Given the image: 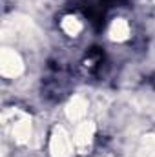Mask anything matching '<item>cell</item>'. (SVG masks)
I'll return each mask as SVG.
<instances>
[{
    "label": "cell",
    "instance_id": "52a82bcc",
    "mask_svg": "<svg viewBox=\"0 0 155 157\" xmlns=\"http://www.w3.org/2000/svg\"><path fill=\"white\" fill-rule=\"evenodd\" d=\"M128 33H130V26H128L126 20H122V18L113 20V24H112V28H110L112 39L113 40H126L128 39Z\"/></svg>",
    "mask_w": 155,
    "mask_h": 157
},
{
    "label": "cell",
    "instance_id": "5b68a950",
    "mask_svg": "<svg viewBox=\"0 0 155 157\" xmlns=\"http://www.w3.org/2000/svg\"><path fill=\"white\" fill-rule=\"evenodd\" d=\"M88 108V102H86V99H82V97H75V99H71V102L68 104V115L71 121H75V122H80V121H84V115H86V110Z\"/></svg>",
    "mask_w": 155,
    "mask_h": 157
},
{
    "label": "cell",
    "instance_id": "6da1fadb",
    "mask_svg": "<svg viewBox=\"0 0 155 157\" xmlns=\"http://www.w3.org/2000/svg\"><path fill=\"white\" fill-rule=\"evenodd\" d=\"M73 135H70L62 126H57L49 135V154L51 157H71L75 154Z\"/></svg>",
    "mask_w": 155,
    "mask_h": 157
},
{
    "label": "cell",
    "instance_id": "8992f818",
    "mask_svg": "<svg viewBox=\"0 0 155 157\" xmlns=\"http://www.w3.org/2000/svg\"><path fill=\"white\" fill-rule=\"evenodd\" d=\"M82 22L78 20L77 17L70 15V17H64L62 20V31L68 35V37H78V33L82 31Z\"/></svg>",
    "mask_w": 155,
    "mask_h": 157
},
{
    "label": "cell",
    "instance_id": "277c9868",
    "mask_svg": "<svg viewBox=\"0 0 155 157\" xmlns=\"http://www.w3.org/2000/svg\"><path fill=\"white\" fill-rule=\"evenodd\" d=\"M20 71H22V60L18 53L11 49H4L2 51V73L6 77H17Z\"/></svg>",
    "mask_w": 155,
    "mask_h": 157
},
{
    "label": "cell",
    "instance_id": "3957f363",
    "mask_svg": "<svg viewBox=\"0 0 155 157\" xmlns=\"http://www.w3.org/2000/svg\"><path fill=\"white\" fill-rule=\"evenodd\" d=\"M11 135H13V141L18 143V144H24L31 139V121L29 117L18 113L15 115V121L11 124Z\"/></svg>",
    "mask_w": 155,
    "mask_h": 157
},
{
    "label": "cell",
    "instance_id": "7a4b0ae2",
    "mask_svg": "<svg viewBox=\"0 0 155 157\" xmlns=\"http://www.w3.org/2000/svg\"><path fill=\"white\" fill-rule=\"evenodd\" d=\"M93 135H95V126H93L91 121L77 122L75 132H73V143H75V150L78 154H82L86 148H91Z\"/></svg>",
    "mask_w": 155,
    "mask_h": 157
}]
</instances>
